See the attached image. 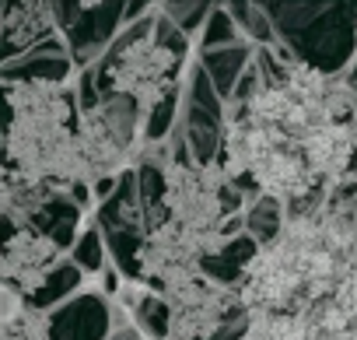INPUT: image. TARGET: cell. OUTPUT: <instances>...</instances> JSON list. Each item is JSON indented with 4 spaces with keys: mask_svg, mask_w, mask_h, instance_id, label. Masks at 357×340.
<instances>
[{
    "mask_svg": "<svg viewBox=\"0 0 357 340\" xmlns=\"http://www.w3.org/2000/svg\"><path fill=\"white\" fill-rule=\"evenodd\" d=\"M8 119L0 123V161L11 176L67 193L81 179L74 147L77 95L70 81H0Z\"/></svg>",
    "mask_w": 357,
    "mask_h": 340,
    "instance_id": "6da1fadb",
    "label": "cell"
},
{
    "mask_svg": "<svg viewBox=\"0 0 357 340\" xmlns=\"http://www.w3.org/2000/svg\"><path fill=\"white\" fill-rule=\"evenodd\" d=\"M154 11H158V4H154ZM154 11L144 22L123 29L112 39V46L105 50V57L95 64L98 91L130 98L144 112L183 88V77H186V71L193 64L186 57H175L165 46H158V39H154Z\"/></svg>",
    "mask_w": 357,
    "mask_h": 340,
    "instance_id": "7a4b0ae2",
    "label": "cell"
},
{
    "mask_svg": "<svg viewBox=\"0 0 357 340\" xmlns=\"http://www.w3.org/2000/svg\"><path fill=\"white\" fill-rule=\"evenodd\" d=\"M277 39L298 64L322 74H347L357 60V4H263Z\"/></svg>",
    "mask_w": 357,
    "mask_h": 340,
    "instance_id": "3957f363",
    "label": "cell"
},
{
    "mask_svg": "<svg viewBox=\"0 0 357 340\" xmlns=\"http://www.w3.org/2000/svg\"><path fill=\"white\" fill-rule=\"evenodd\" d=\"M74 147L81 161V179L91 186L98 179H119L130 172L144 147V109L119 95H102L95 109L77 116Z\"/></svg>",
    "mask_w": 357,
    "mask_h": 340,
    "instance_id": "277c9868",
    "label": "cell"
},
{
    "mask_svg": "<svg viewBox=\"0 0 357 340\" xmlns=\"http://www.w3.org/2000/svg\"><path fill=\"white\" fill-rule=\"evenodd\" d=\"M218 235H200L175 221H161L158 228L144 232L140 260H137V284L161 291L204 267V260L218 249Z\"/></svg>",
    "mask_w": 357,
    "mask_h": 340,
    "instance_id": "5b68a950",
    "label": "cell"
},
{
    "mask_svg": "<svg viewBox=\"0 0 357 340\" xmlns=\"http://www.w3.org/2000/svg\"><path fill=\"white\" fill-rule=\"evenodd\" d=\"M56 32L67 36L77 71L95 67L123 32V4H53Z\"/></svg>",
    "mask_w": 357,
    "mask_h": 340,
    "instance_id": "8992f818",
    "label": "cell"
},
{
    "mask_svg": "<svg viewBox=\"0 0 357 340\" xmlns=\"http://www.w3.org/2000/svg\"><path fill=\"white\" fill-rule=\"evenodd\" d=\"M0 256H4L8 284L15 291H22L29 302L43 291V284L50 281V274L63 263L60 246L46 232H39L36 225L8 228L4 235H0Z\"/></svg>",
    "mask_w": 357,
    "mask_h": 340,
    "instance_id": "52a82bcc",
    "label": "cell"
},
{
    "mask_svg": "<svg viewBox=\"0 0 357 340\" xmlns=\"http://www.w3.org/2000/svg\"><path fill=\"white\" fill-rule=\"evenodd\" d=\"M50 39H56L53 4L25 0V4L0 8V57H25Z\"/></svg>",
    "mask_w": 357,
    "mask_h": 340,
    "instance_id": "ba28073f",
    "label": "cell"
},
{
    "mask_svg": "<svg viewBox=\"0 0 357 340\" xmlns=\"http://www.w3.org/2000/svg\"><path fill=\"white\" fill-rule=\"evenodd\" d=\"M95 225L102 232H144V200H140V186H137V172L119 176L116 193L98 204V218Z\"/></svg>",
    "mask_w": 357,
    "mask_h": 340,
    "instance_id": "9c48e42d",
    "label": "cell"
},
{
    "mask_svg": "<svg viewBox=\"0 0 357 340\" xmlns=\"http://www.w3.org/2000/svg\"><path fill=\"white\" fill-rule=\"evenodd\" d=\"M252 57H256V46H249V43H238V46H228V50L197 53V64L204 67V74L211 77L214 91H218V95L225 98V105H228V98H231V91H235L238 77L249 71Z\"/></svg>",
    "mask_w": 357,
    "mask_h": 340,
    "instance_id": "30bf717a",
    "label": "cell"
},
{
    "mask_svg": "<svg viewBox=\"0 0 357 340\" xmlns=\"http://www.w3.org/2000/svg\"><path fill=\"white\" fill-rule=\"evenodd\" d=\"M242 340H315L312 323L305 316H287V312H259L245 319Z\"/></svg>",
    "mask_w": 357,
    "mask_h": 340,
    "instance_id": "8fae6325",
    "label": "cell"
},
{
    "mask_svg": "<svg viewBox=\"0 0 357 340\" xmlns=\"http://www.w3.org/2000/svg\"><path fill=\"white\" fill-rule=\"evenodd\" d=\"M228 15L235 18V25L249 46H256V50L277 46V29L263 4H256V0H235V4H228Z\"/></svg>",
    "mask_w": 357,
    "mask_h": 340,
    "instance_id": "7c38bea8",
    "label": "cell"
},
{
    "mask_svg": "<svg viewBox=\"0 0 357 340\" xmlns=\"http://www.w3.org/2000/svg\"><path fill=\"white\" fill-rule=\"evenodd\" d=\"M284 218H287L284 204H277L273 197H263V193H259V197H256L245 211H242L245 235H252L259 246H266V242H273V239H277V232H280Z\"/></svg>",
    "mask_w": 357,
    "mask_h": 340,
    "instance_id": "4fadbf2b",
    "label": "cell"
},
{
    "mask_svg": "<svg viewBox=\"0 0 357 340\" xmlns=\"http://www.w3.org/2000/svg\"><path fill=\"white\" fill-rule=\"evenodd\" d=\"M238 43H245V39H242L235 18L228 15V4H214L207 22H204V29H200V36H197V53L228 50V46H238Z\"/></svg>",
    "mask_w": 357,
    "mask_h": 340,
    "instance_id": "5bb4252c",
    "label": "cell"
},
{
    "mask_svg": "<svg viewBox=\"0 0 357 340\" xmlns=\"http://www.w3.org/2000/svg\"><path fill=\"white\" fill-rule=\"evenodd\" d=\"M70 263L81 270V274H105L112 263H109V249H105V235L102 228L91 221L81 228L77 242L70 246Z\"/></svg>",
    "mask_w": 357,
    "mask_h": 340,
    "instance_id": "9a60e30c",
    "label": "cell"
},
{
    "mask_svg": "<svg viewBox=\"0 0 357 340\" xmlns=\"http://www.w3.org/2000/svg\"><path fill=\"white\" fill-rule=\"evenodd\" d=\"M178 109H183V88L161 98L158 105H151L144 112V144H165L178 126Z\"/></svg>",
    "mask_w": 357,
    "mask_h": 340,
    "instance_id": "2e32d148",
    "label": "cell"
},
{
    "mask_svg": "<svg viewBox=\"0 0 357 340\" xmlns=\"http://www.w3.org/2000/svg\"><path fill=\"white\" fill-rule=\"evenodd\" d=\"M0 340H53L50 312H43V309H36L29 302L15 319L0 323Z\"/></svg>",
    "mask_w": 357,
    "mask_h": 340,
    "instance_id": "e0dca14e",
    "label": "cell"
},
{
    "mask_svg": "<svg viewBox=\"0 0 357 340\" xmlns=\"http://www.w3.org/2000/svg\"><path fill=\"white\" fill-rule=\"evenodd\" d=\"M211 8L214 4H200V0H193V4H161V15L183 32L186 39H193V46H197V36H200V29H204V22H207V15H211Z\"/></svg>",
    "mask_w": 357,
    "mask_h": 340,
    "instance_id": "ac0fdd59",
    "label": "cell"
},
{
    "mask_svg": "<svg viewBox=\"0 0 357 340\" xmlns=\"http://www.w3.org/2000/svg\"><path fill=\"white\" fill-rule=\"evenodd\" d=\"M8 183H11V172L0 168V235H4V221H8Z\"/></svg>",
    "mask_w": 357,
    "mask_h": 340,
    "instance_id": "d6986e66",
    "label": "cell"
},
{
    "mask_svg": "<svg viewBox=\"0 0 357 340\" xmlns=\"http://www.w3.org/2000/svg\"><path fill=\"white\" fill-rule=\"evenodd\" d=\"M0 288H8V274H4V256H0Z\"/></svg>",
    "mask_w": 357,
    "mask_h": 340,
    "instance_id": "ffe728a7",
    "label": "cell"
}]
</instances>
